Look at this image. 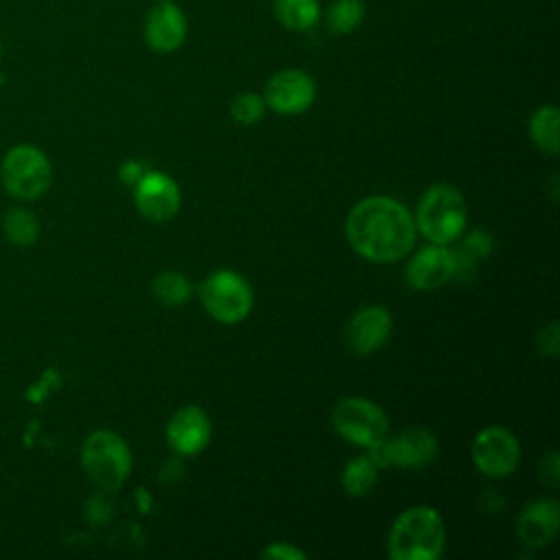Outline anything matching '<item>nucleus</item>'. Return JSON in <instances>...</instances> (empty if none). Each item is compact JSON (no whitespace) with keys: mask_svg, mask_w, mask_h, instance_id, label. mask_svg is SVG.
Returning a JSON list of instances; mask_svg holds the SVG:
<instances>
[{"mask_svg":"<svg viewBox=\"0 0 560 560\" xmlns=\"http://www.w3.org/2000/svg\"><path fill=\"white\" fill-rule=\"evenodd\" d=\"M330 420L346 442L365 448L383 440L389 429L385 411L376 402L361 396L341 398L335 405Z\"/></svg>","mask_w":560,"mask_h":560,"instance_id":"7","label":"nucleus"},{"mask_svg":"<svg viewBox=\"0 0 560 560\" xmlns=\"http://www.w3.org/2000/svg\"><path fill=\"white\" fill-rule=\"evenodd\" d=\"M2 230L15 247H31L39 238V219L31 210L15 206L4 212Z\"/></svg>","mask_w":560,"mask_h":560,"instance_id":"19","label":"nucleus"},{"mask_svg":"<svg viewBox=\"0 0 560 560\" xmlns=\"http://www.w3.org/2000/svg\"><path fill=\"white\" fill-rule=\"evenodd\" d=\"M416 223L409 210L385 195L361 199L346 217L350 247L372 262H394L416 243Z\"/></svg>","mask_w":560,"mask_h":560,"instance_id":"1","label":"nucleus"},{"mask_svg":"<svg viewBox=\"0 0 560 560\" xmlns=\"http://www.w3.org/2000/svg\"><path fill=\"white\" fill-rule=\"evenodd\" d=\"M317 88L311 74L298 68H284L276 72L265 85V105L276 114L295 116L306 112L315 101Z\"/></svg>","mask_w":560,"mask_h":560,"instance_id":"10","label":"nucleus"},{"mask_svg":"<svg viewBox=\"0 0 560 560\" xmlns=\"http://www.w3.org/2000/svg\"><path fill=\"white\" fill-rule=\"evenodd\" d=\"M147 171H142V166L138 162H127L122 168H120V177L127 182V184H136Z\"/></svg>","mask_w":560,"mask_h":560,"instance_id":"27","label":"nucleus"},{"mask_svg":"<svg viewBox=\"0 0 560 560\" xmlns=\"http://www.w3.org/2000/svg\"><path fill=\"white\" fill-rule=\"evenodd\" d=\"M210 418L201 407L188 405L175 411L166 424V440L171 448L179 455H197L210 442Z\"/></svg>","mask_w":560,"mask_h":560,"instance_id":"14","label":"nucleus"},{"mask_svg":"<svg viewBox=\"0 0 560 560\" xmlns=\"http://www.w3.org/2000/svg\"><path fill=\"white\" fill-rule=\"evenodd\" d=\"M0 182L7 195L33 201L50 188L52 166L42 149L33 144H15L2 158Z\"/></svg>","mask_w":560,"mask_h":560,"instance_id":"5","label":"nucleus"},{"mask_svg":"<svg viewBox=\"0 0 560 560\" xmlns=\"http://www.w3.org/2000/svg\"><path fill=\"white\" fill-rule=\"evenodd\" d=\"M438 455V440L431 431L411 427L400 431L398 435L378 440L370 446V459L383 466H400V468H422L433 462Z\"/></svg>","mask_w":560,"mask_h":560,"instance_id":"8","label":"nucleus"},{"mask_svg":"<svg viewBox=\"0 0 560 560\" xmlns=\"http://www.w3.org/2000/svg\"><path fill=\"white\" fill-rule=\"evenodd\" d=\"M0 85H2V74H0Z\"/></svg>","mask_w":560,"mask_h":560,"instance_id":"30","label":"nucleus"},{"mask_svg":"<svg viewBox=\"0 0 560 560\" xmlns=\"http://www.w3.org/2000/svg\"><path fill=\"white\" fill-rule=\"evenodd\" d=\"M276 20L287 31H308L319 20L317 0H273Z\"/></svg>","mask_w":560,"mask_h":560,"instance_id":"18","label":"nucleus"},{"mask_svg":"<svg viewBox=\"0 0 560 560\" xmlns=\"http://www.w3.org/2000/svg\"><path fill=\"white\" fill-rule=\"evenodd\" d=\"M158 2H171V0H158Z\"/></svg>","mask_w":560,"mask_h":560,"instance_id":"28","label":"nucleus"},{"mask_svg":"<svg viewBox=\"0 0 560 560\" xmlns=\"http://www.w3.org/2000/svg\"><path fill=\"white\" fill-rule=\"evenodd\" d=\"M133 201L142 217L151 221H166L179 210V186L164 173L147 171L136 184Z\"/></svg>","mask_w":560,"mask_h":560,"instance_id":"11","label":"nucleus"},{"mask_svg":"<svg viewBox=\"0 0 560 560\" xmlns=\"http://www.w3.org/2000/svg\"><path fill=\"white\" fill-rule=\"evenodd\" d=\"M265 114V98L256 92H241L230 103V116L238 125H256Z\"/></svg>","mask_w":560,"mask_h":560,"instance_id":"23","label":"nucleus"},{"mask_svg":"<svg viewBox=\"0 0 560 560\" xmlns=\"http://www.w3.org/2000/svg\"><path fill=\"white\" fill-rule=\"evenodd\" d=\"M365 18L363 0H335L326 11V26L335 35L352 33Z\"/></svg>","mask_w":560,"mask_h":560,"instance_id":"21","label":"nucleus"},{"mask_svg":"<svg viewBox=\"0 0 560 560\" xmlns=\"http://www.w3.org/2000/svg\"><path fill=\"white\" fill-rule=\"evenodd\" d=\"M392 332V315L383 306L359 308L343 328V341L354 354H370L378 350Z\"/></svg>","mask_w":560,"mask_h":560,"instance_id":"13","label":"nucleus"},{"mask_svg":"<svg viewBox=\"0 0 560 560\" xmlns=\"http://www.w3.org/2000/svg\"><path fill=\"white\" fill-rule=\"evenodd\" d=\"M260 556L271 558V560H304L306 558V553L291 542H271L269 547L262 549Z\"/></svg>","mask_w":560,"mask_h":560,"instance_id":"25","label":"nucleus"},{"mask_svg":"<svg viewBox=\"0 0 560 560\" xmlns=\"http://www.w3.org/2000/svg\"><path fill=\"white\" fill-rule=\"evenodd\" d=\"M444 521L431 505H413L398 514L387 536L394 560H435L444 551Z\"/></svg>","mask_w":560,"mask_h":560,"instance_id":"2","label":"nucleus"},{"mask_svg":"<svg viewBox=\"0 0 560 560\" xmlns=\"http://www.w3.org/2000/svg\"><path fill=\"white\" fill-rule=\"evenodd\" d=\"M470 455L483 475L501 479L518 468L521 444L512 431L503 427H486L475 435Z\"/></svg>","mask_w":560,"mask_h":560,"instance_id":"9","label":"nucleus"},{"mask_svg":"<svg viewBox=\"0 0 560 560\" xmlns=\"http://www.w3.org/2000/svg\"><path fill=\"white\" fill-rule=\"evenodd\" d=\"M199 300L212 319L221 324H238L249 315L254 293L241 273L221 269L201 282Z\"/></svg>","mask_w":560,"mask_h":560,"instance_id":"6","label":"nucleus"},{"mask_svg":"<svg viewBox=\"0 0 560 560\" xmlns=\"http://www.w3.org/2000/svg\"><path fill=\"white\" fill-rule=\"evenodd\" d=\"M186 15L173 2H158L144 22V39L158 52H173L186 39Z\"/></svg>","mask_w":560,"mask_h":560,"instance_id":"16","label":"nucleus"},{"mask_svg":"<svg viewBox=\"0 0 560 560\" xmlns=\"http://www.w3.org/2000/svg\"><path fill=\"white\" fill-rule=\"evenodd\" d=\"M455 273L453 252L446 245H424L407 262L405 278L418 291H433L444 287Z\"/></svg>","mask_w":560,"mask_h":560,"instance_id":"12","label":"nucleus"},{"mask_svg":"<svg viewBox=\"0 0 560 560\" xmlns=\"http://www.w3.org/2000/svg\"><path fill=\"white\" fill-rule=\"evenodd\" d=\"M153 295L166 306H182L190 298V282L179 271H162L153 280Z\"/></svg>","mask_w":560,"mask_h":560,"instance_id":"22","label":"nucleus"},{"mask_svg":"<svg viewBox=\"0 0 560 560\" xmlns=\"http://www.w3.org/2000/svg\"><path fill=\"white\" fill-rule=\"evenodd\" d=\"M466 219L462 192L451 184H433L422 192L413 223L429 243L451 245L462 236Z\"/></svg>","mask_w":560,"mask_h":560,"instance_id":"3","label":"nucleus"},{"mask_svg":"<svg viewBox=\"0 0 560 560\" xmlns=\"http://www.w3.org/2000/svg\"><path fill=\"white\" fill-rule=\"evenodd\" d=\"M376 479H378V466L370 459V455H359V457L350 459L341 472L343 490L350 497L370 494L372 488L376 486Z\"/></svg>","mask_w":560,"mask_h":560,"instance_id":"20","label":"nucleus"},{"mask_svg":"<svg viewBox=\"0 0 560 560\" xmlns=\"http://www.w3.org/2000/svg\"><path fill=\"white\" fill-rule=\"evenodd\" d=\"M540 477L545 483L556 486L560 479V464H558V453L551 451L542 462H540Z\"/></svg>","mask_w":560,"mask_h":560,"instance_id":"26","label":"nucleus"},{"mask_svg":"<svg viewBox=\"0 0 560 560\" xmlns=\"http://www.w3.org/2000/svg\"><path fill=\"white\" fill-rule=\"evenodd\" d=\"M536 350L542 357H558V350H560L558 322H551L547 328L538 330V335H536Z\"/></svg>","mask_w":560,"mask_h":560,"instance_id":"24","label":"nucleus"},{"mask_svg":"<svg viewBox=\"0 0 560 560\" xmlns=\"http://www.w3.org/2000/svg\"><path fill=\"white\" fill-rule=\"evenodd\" d=\"M532 142L547 155L560 151V114L553 105H542L529 118Z\"/></svg>","mask_w":560,"mask_h":560,"instance_id":"17","label":"nucleus"},{"mask_svg":"<svg viewBox=\"0 0 560 560\" xmlns=\"http://www.w3.org/2000/svg\"><path fill=\"white\" fill-rule=\"evenodd\" d=\"M81 466L101 490H118L131 472V451L118 433L98 429L81 446Z\"/></svg>","mask_w":560,"mask_h":560,"instance_id":"4","label":"nucleus"},{"mask_svg":"<svg viewBox=\"0 0 560 560\" xmlns=\"http://www.w3.org/2000/svg\"><path fill=\"white\" fill-rule=\"evenodd\" d=\"M0 55H2V42H0Z\"/></svg>","mask_w":560,"mask_h":560,"instance_id":"29","label":"nucleus"},{"mask_svg":"<svg viewBox=\"0 0 560 560\" xmlns=\"http://www.w3.org/2000/svg\"><path fill=\"white\" fill-rule=\"evenodd\" d=\"M560 529V508L551 499L527 503L516 516V536L525 547L538 549L553 540Z\"/></svg>","mask_w":560,"mask_h":560,"instance_id":"15","label":"nucleus"}]
</instances>
